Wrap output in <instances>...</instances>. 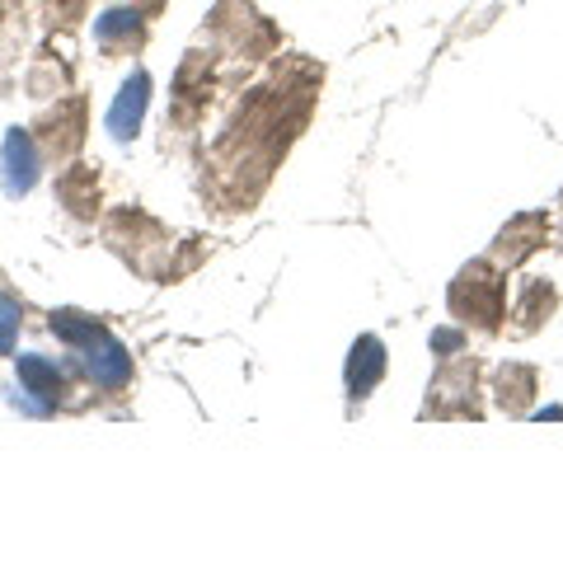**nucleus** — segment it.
<instances>
[{"mask_svg":"<svg viewBox=\"0 0 563 563\" xmlns=\"http://www.w3.org/2000/svg\"><path fill=\"white\" fill-rule=\"evenodd\" d=\"M320 85L324 66L301 57V52H287L254 90H244L235 113L225 118L221 136L207 151V188L211 198L225 202V211L250 207L268 188L273 169L287 161L291 141L306 132Z\"/></svg>","mask_w":563,"mask_h":563,"instance_id":"nucleus-1","label":"nucleus"},{"mask_svg":"<svg viewBox=\"0 0 563 563\" xmlns=\"http://www.w3.org/2000/svg\"><path fill=\"white\" fill-rule=\"evenodd\" d=\"M221 90V52L207 47L202 38L192 43L179 70H174V85H169V113H165V151L169 146H184V141L198 136L202 118H207V103L217 99Z\"/></svg>","mask_w":563,"mask_h":563,"instance_id":"nucleus-2","label":"nucleus"},{"mask_svg":"<svg viewBox=\"0 0 563 563\" xmlns=\"http://www.w3.org/2000/svg\"><path fill=\"white\" fill-rule=\"evenodd\" d=\"M198 38L207 47L221 52V62H268L282 52V29L263 14L254 0H217L207 14V24L198 29Z\"/></svg>","mask_w":563,"mask_h":563,"instance_id":"nucleus-3","label":"nucleus"},{"mask_svg":"<svg viewBox=\"0 0 563 563\" xmlns=\"http://www.w3.org/2000/svg\"><path fill=\"white\" fill-rule=\"evenodd\" d=\"M52 333L76 352L80 366H85V376H90L99 390H122V385L132 380V357H128V347H122L109 329H103L99 320H90V314H80V310H52Z\"/></svg>","mask_w":563,"mask_h":563,"instance_id":"nucleus-4","label":"nucleus"},{"mask_svg":"<svg viewBox=\"0 0 563 563\" xmlns=\"http://www.w3.org/2000/svg\"><path fill=\"white\" fill-rule=\"evenodd\" d=\"M451 314L455 320H465V324H474V329H484V333H493L503 324L507 282L498 273V263L479 258V263H470V268H461V277L451 282Z\"/></svg>","mask_w":563,"mask_h":563,"instance_id":"nucleus-5","label":"nucleus"},{"mask_svg":"<svg viewBox=\"0 0 563 563\" xmlns=\"http://www.w3.org/2000/svg\"><path fill=\"white\" fill-rule=\"evenodd\" d=\"M29 132H33V141H38L43 161L70 165L85 146V132H90V103H85L80 90H70V95H62L57 103H52L47 113L33 118Z\"/></svg>","mask_w":563,"mask_h":563,"instance_id":"nucleus-6","label":"nucleus"},{"mask_svg":"<svg viewBox=\"0 0 563 563\" xmlns=\"http://www.w3.org/2000/svg\"><path fill=\"white\" fill-rule=\"evenodd\" d=\"M70 90H76V57H70L66 38L47 33L43 47L33 52L24 66V95L29 99H62Z\"/></svg>","mask_w":563,"mask_h":563,"instance_id":"nucleus-7","label":"nucleus"},{"mask_svg":"<svg viewBox=\"0 0 563 563\" xmlns=\"http://www.w3.org/2000/svg\"><path fill=\"white\" fill-rule=\"evenodd\" d=\"M151 43V20L128 5H103L95 14V47L103 62H122V57H141Z\"/></svg>","mask_w":563,"mask_h":563,"instance_id":"nucleus-8","label":"nucleus"},{"mask_svg":"<svg viewBox=\"0 0 563 563\" xmlns=\"http://www.w3.org/2000/svg\"><path fill=\"white\" fill-rule=\"evenodd\" d=\"M43 151L38 141H33L29 128H10L5 132V146H0V188H5V198H24V192H33V184H38L43 174Z\"/></svg>","mask_w":563,"mask_h":563,"instance_id":"nucleus-9","label":"nucleus"},{"mask_svg":"<svg viewBox=\"0 0 563 563\" xmlns=\"http://www.w3.org/2000/svg\"><path fill=\"white\" fill-rule=\"evenodd\" d=\"M151 90H155V80H151L146 66H136L132 76L118 85V99H113L109 118H103V128H109L113 141H132L141 132V118L151 109Z\"/></svg>","mask_w":563,"mask_h":563,"instance_id":"nucleus-10","label":"nucleus"},{"mask_svg":"<svg viewBox=\"0 0 563 563\" xmlns=\"http://www.w3.org/2000/svg\"><path fill=\"white\" fill-rule=\"evenodd\" d=\"M544 235H550V217L544 211H521V217H512L498 231V240H493V263H503V268H517V263L531 258Z\"/></svg>","mask_w":563,"mask_h":563,"instance_id":"nucleus-11","label":"nucleus"},{"mask_svg":"<svg viewBox=\"0 0 563 563\" xmlns=\"http://www.w3.org/2000/svg\"><path fill=\"white\" fill-rule=\"evenodd\" d=\"M29 38H33L29 0H0V85L29 57Z\"/></svg>","mask_w":563,"mask_h":563,"instance_id":"nucleus-12","label":"nucleus"},{"mask_svg":"<svg viewBox=\"0 0 563 563\" xmlns=\"http://www.w3.org/2000/svg\"><path fill=\"white\" fill-rule=\"evenodd\" d=\"M103 235H109L113 250L128 254V258H132V254L141 258V250H165V231L146 217V211H136V207L113 211L109 225H103Z\"/></svg>","mask_w":563,"mask_h":563,"instance_id":"nucleus-13","label":"nucleus"},{"mask_svg":"<svg viewBox=\"0 0 563 563\" xmlns=\"http://www.w3.org/2000/svg\"><path fill=\"white\" fill-rule=\"evenodd\" d=\"M52 188H57V202L70 211V217L95 221V211H99V169L95 165H80V161L62 165Z\"/></svg>","mask_w":563,"mask_h":563,"instance_id":"nucleus-14","label":"nucleus"},{"mask_svg":"<svg viewBox=\"0 0 563 563\" xmlns=\"http://www.w3.org/2000/svg\"><path fill=\"white\" fill-rule=\"evenodd\" d=\"M380 376H385V343L376 339V333H362V339L352 343V352H347V372H343L347 399L362 404L380 385Z\"/></svg>","mask_w":563,"mask_h":563,"instance_id":"nucleus-15","label":"nucleus"},{"mask_svg":"<svg viewBox=\"0 0 563 563\" xmlns=\"http://www.w3.org/2000/svg\"><path fill=\"white\" fill-rule=\"evenodd\" d=\"M14 372H20V395H33V399H38V413H52V409L62 404L66 385H62L57 362L38 357V352H24V357L14 362Z\"/></svg>","mask_w":563,"mask_h":563,"instance_id":"nucleus-16","label":"nucleus"},{"mask_svg":"<svg viewBox=\"0 0 563 563\" xmlns=\"http://www.w3.org/2000/svg\"><path fill=\"white\" fill-rule=\"evenodd\" d=\"M474 357H461V362H451L442 376H437V385H432V399H428V413H442V418H451V413H479L474 404H465V390H474Z\"/></svg>","mask_w":563,"mask_h":563,"instance_id":"nucleus-17","label":"nucleus"},{"mask_svg":"<svg viewBox=\"0 0 563 563\" xmlns=\"http://www.w3.org/2000/svg\"><path fill=\"white\" fill-rule=\"evenodd\" d=\"M554 306H559V291H554V282L550 277H526L521 282V296H517V333H531L540 320H550L554 314Z\"/></svg>","mask_w":563,"mask_h":563,"instance_id":"nucleus-18","label":"nucleus"},{"mask_svg":"<svg viewBox=\"0 0 563 563\" xmlns=\"http://www.w3.org/2000/svg\"><path fill=\"white\" fill-rule=\"evenodd\" d=\"M33 5H38L43 33H57V38H70V33L90 20V0H33Z\"/></svg>","mask_w":563,"mask_h":563,"instance_id":"nucleus-19","label":"nucleus"},{"mask_svg":"<svg viewBox=\"0 0 563 563\" xmlns=\"http://www.w3.org/2000/svg\"><path fill=\"white\" fill-rule=\"evenodd\" d=\"M531 395H536V372H531V366H503V372H498V404H503V409L521 413Z\"/></svg>","mask_w":563,"mask_h":563,"instance_id":"nucleus-20","label":"nucleus"},{"mask_svg":"<svg viewBox=\"0 0 563 563\" xmlns=\"http://www.w3.org/2000/svg\"><path fill=\"white\" fill-rule=\"evenodd\" d=\"M20 306L10 301V296H0V357H10L14 352V339H20Z\"/></svg>","mask_w":563,"mask_h":563,"instance_id":"nucleus-21","label":"nucleus"},{"mask_svg":"<svg viewBox=\"0 0 563 563\" xmlns=\"http://www.w3.org/2000/svg\"><path fill=\"white\" fill-rule=\"evenodd\" d=\"M109 5H128V10H136V14H146V20L155 24L161 14L169 10V0H109Z\"/></svg>","mask_w":563,"mask_h":563,"instance_id":"nucleus-22","label":"nucleus"},{"mask_svg":"<svg viewBox=\"0 0 563 563\" xmlns=\"http://www.w3.org/2000/svg\"><path fill=\"white\" fill-rule=\"evenodd\" d=\"M432 347H437V352H461V333H451V329L432 333Z\"/></svg>","mask_w":563,"mask_h":563,"instance_id":"nucleus-23","label":"nucleus"}]
</instances>
